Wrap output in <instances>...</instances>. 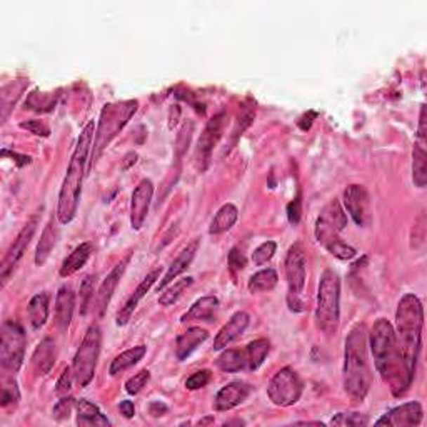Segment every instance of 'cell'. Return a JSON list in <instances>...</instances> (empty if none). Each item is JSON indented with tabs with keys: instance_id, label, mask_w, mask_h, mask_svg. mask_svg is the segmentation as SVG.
<instances>
[{
	"instance_id": "18",
	"label": "cell",
	"mask_w": 427,
	"mask_h": 427,
	"mask_svg": "<svg viewBox=\"0 0 427 427\" xmlns=\"http://www.w3.org/2000/svg\"><path fill=\"white\" fill-rule=\"evenodd\" d=\"M251 390L252 387L246 382H229L216 395V400H214L216 411H230V409L240 406L251 395Z\"/></svg>"
},
{
	"instance_id": "46",
	"label": "cell",
	"mask_w": 427,
	"mask_h": 427,
	"mask_svg": "<svg viewBox=\"0 0 427 427\" xmlns=\"http://www.w3.org/2000/svg\"><path fill=\"white\" fill-rule=\"evenodd\" d=\"M74 381H75V377H74L72 367H65L64 371H62V376L59 377V381H57V386H55L57 395H59V398H65V395L70 393V389H72Z\"/></svg>"
},
{
	"instance_id": "6",
	"label": "cell",
	"mask_w": 427,
	"mask_h": 427,
	"mask_svg": "<svg viewBox=\"0 0 427 427\" xmlns=\"http://www.w3.org/2000/svg\"><path fill=\"white\" fill-rule=\"evenodd\" d=\"M317 327L327 337L336 336L341 322V279L334 270H326L320 275L315 307Z\"/></svg>"
},
{
	"instance_id": "21",
	"label": "cell",
	"mask_w": 427,
	"mask_h": 427,
	"mask_svg": "<svg viewBox=\"0 0 427 427\" xmlns=\"http://www.w3.org/2000/svg\"><path fill=\"white\" fill-rule=\"evenodd\" d=\"M197 249H199V240L195 239L179 254V256H177V259L172 262L171 267H169L164 279L159 282V291L166 289L173 279H177L182 272H185V270L189 269V265L192 264L195 254H197Z\"/></svg>"
},
{
	"instance_id": "44",
	"label": "cell",
	"mask_w": 427,
	"mask_h": 427,
	"mask_svg": "<svg viewBox=\"0 0 427 427\" xmlns=\"http://www.w3.org/2000/svg\"><path fill=\"white\" fill-rule=\"evenodd\" d=\"M74 407H75V400L72 398H67L65 395V398H62L59 402L55 404V407H53V411H52L53 419L59 421V422L69 419Z\"/></svg>"
},
{
	"instance_id": "55",
	"label": "cell",
	"mask_w": 427,
	"mask_h": 427,
	"mask_svg": "<svg viewBox=\"0 0 427 427\" xmlns=\"http://www.w3.org/2000/svg\"><path fill=\"white\" fill-rule=\"evenodd\" d=\"M136 159H137V154L136 152H131V154H127L126 155V162H124V166H122V169H129L132 166V164H136Z\"/></svg>"
},
{
	"instance_id": "38",
	"label": "cell",
	"mask_w": 427,
	"mask_h": 427,
	"mask_svg": "<svg viewBox=\"0 0 427 427\" xmlns=\"http://www.w3.org/2000/svg\"><path fill=\"white\" fill-rule=\"evenodd\" d=\"M20 400V390L17 386L15 379H8L4 377L2 379V398H0V406L8 407V406H17Z\"/></svg>"
},
{
	"instance_id": "36",
	"label": "cell",
	"mask_w": 427,
	"mask_h": 427,
	"mask_svg": "<svg viewBox=\"0 0 427 427\" xmlns=\"http://www.w3.org/2000/svg\"><path fill=\"white\" fill-rule=\"evenodd\" d=\"M277 282H279L277 272H275L274 269H264L256 272L251 279H249L247 287L252 294L267 292V291H272V289L277 286Z\"/></svg>"
},
{
	"instance_id": "28",
	"label": "cell",
	"mask_w": 427,
	"mask_h": 427,
	"mask_svg": "<svg viewBox=\"0 0 427 427\" xmlns=\"http://www.w3.org/2000/svg\"><path fill=\"white\" fill-rule=\"evenodd\" d=\"M217 307H219V299L214 296H206L200 297L199 301H195L192 307L189 309V313L182 315V322H192V320H209L212 319V315L216 314Z\"/></svg>"
},
{
	"instance_id": "33",
	"label": "cell",
	"mask_w": 427,
	"mask_h": 427,
	"mask_svg": "<svg viewBox=\"0 0 427 427\" xmlns=\"http://www.w3.org/2000/svg\"><path fill=\"white\" fill-rule=\"evenodd\" d=\"M217 367L224 372H239L247 367V357L246 350L239 349H227L222 353L216 360Z\"/></svg>"
},
{
	"instance_id": "4",
	"label": "cell",
	"mask_w": 427,
	"mask_h": 427,
	"mask_svg": "<svg viewBox=\"0 0 427 427\" xmlns=\"http://www.w3.org/2000/svg\"><path fill=\"white\" fill-rule=\"evenodd\" d=\"M395 339L407 371L416 376L417 360L422 347V326H424V309L421 301L414 294H406L399 301L395 310Z\"/></svg>"
},
{
	"instance_id": "5",
	"label": "cell",
	"mask_w": 427,
	"mask_h": 427,
	"mask_svg": "<svg viewBox=\"0 0 427 427\" xmlns=\"http://www.w3.org/2000/svg\"><path fill=\"white\" fill-rule=\"evenodd\" d=\"M137 109H139V102L137 100H124L104 105V109L100 112L99 126L96 129V137H93L92 157L88 169L93 167V164L99 160L105 147L127 126V122L137 112Z\"/></svg>"
},
{
	"instance_id": "16",
	"label": "cell",
	"mask_w": 427,
	"mask_h": 427,
	"mask_svg": "<svg viewBox=\"0 0 427 427\" xmlns=\"http://www.w3.org/2000/svg\"><path fill=\"white\" fill-rule=\"evenodd\" d=\"M225 112H219L217 115L209 120L204 132L200 133V139L197 142V154L200 155V160L206 162V166L211 160V152L214 147L217 145V142L221 140L222 132H224L225 127Z\"/></svg>"
},
{
	"instance_id": "47",
	"label": "cell",
	"mask_w": 427,
	"mask_h": 427,
	"mask_svg": "<svg viewBox=\"0 0 427 427\" xmlns=\"http://www.w3.org/2000/svg\"><path fill=\"white\" fill-rule=\"evenodd\" d=\"M227 262H229V267H230V270H232V272H240V270L246 269V265H247L246 256H244L242 251H240V249H237V247L230 249L229 257H227Z\"/></svg>"
},
{
	"instance_id": "34",
	"label": "cell",
	"mask_w": 427,
	"mask_h": 427,
	"mask_svg": "<svg viewBox=\"0 0 427 427\" xmlns=\"http://www.w3.org/2000/svg\"><path fill=\"white\" fill-rule=\"evenodd\" d=\"M270 344L267 339H256L246 347V357H247V369L249 371H257L269 354Z\"/></svg>"
},
{
	"instance_id": "52",
	"label": "cell",
	"mask_w": 427,
	"mask_h": 427,
	"mask_svg": "<svg viewBox=\"0 0 427 427\" xmlns=\"http://www.w3.org/2000/svg\"><path fill=\"white\" fill-rule=\"evenodd\" d=\"M2 155H4V157H7V155H11L12 159H15L17 166H19V167L29 166V164L32 162V159H30L29 155H20V154H17V152H11V150H7V149H4V150H2Z\"/></svg>"
},
{
	"instance_id": "10",
	"label": "cell",
	"mask_w": 427,
	"mask_h": 427,
	"mask_svg": "<svg viewBox=\"0 0 427 427\" xmlns=\"http://www.w3.org/2000/svg\"><path fill=\"white\" fill-rule=\"evenodd\" d=\"M302 390V381L291 367L280 369L267 386V395L279 407H289L299 402Z\"/></svg>"
},
{
	"instance_id": "25",
	"label": "cell",
	"mask_w": 427,
	"mask_h": 427,
	"mask_svg": "<svg viewBox=\"0 0 427 427\" xmlns=\"http://www.w3.org/2000/svg\"><path fill=\"white\" fill-rule=\"evenodd\" d=\"M75 411H77V426H110V421L91 400H75Z\"/></svg>"
},
{
	"instance_id": "15",
	"label": "cell",
	"mask_w": 427,
	"mask_h": 427,
	"mask_svg": "<svg viewBox=\"0 0 427 427\" xmlns=\"http://www.w3.org/2000/svg\"><path fill=\"white\" fill-rule=\"evenodd\" d=\"M422 416H424V412H422V406L419 402H406L384 414L381 419L376 421V424L393 427L419 426L422 422Z\"/></svg>"
},
{
	"instance_id": "35",
	"label": "cell",
	"mask_w": 427,
	"mask_h": 427,
	"mask_svg": "<svg viewBox=\"0 0 427 427\" xmlns=\"http://www.w3.org/2000/svg\"><path fill=\"white\" fill-rule=\"evenodd\" d=\"M412 180L419 189H424L427 184V154L419 144L414 145L412 150Z\"/></svg>"
},
{
	"instance_id": "45",
	"label": "cell",
	"mask_w": 427,
	"mask_h": 427,
	"mask_svg": "<svg viewBox=\"0 0 427 427\" xmlns=\"http://www.w3.org/2000/svg\"><path fill=\"white\" fill-rule=\"evenodd\" d=\"M211 379H212L211 371L204 369V371H197V372H194L190 377H187L185 387L189 390L202 389V387H206L209 384V382H211Z\"/></svg>"
},
{
	"instance_id": "3",
	"label": "cell",
	"mask_w": 427,
	"mask_h": 427,
	"mask_svg": "<svg viewBox=\"0 0 427 427\" xmlns=\"http://www.w3.org/2000/svg\"><path fill=\"white\" fill-rule=\"evenodd\" d=\"M367 342L369 332L364 324H355L346 339L344 390L355 402H362L371 387Z\"/></svg>"
},
{
	"instance_id": "39",
	"label": "cell",
	"mask_w": 427,
	"mask_h": 427,
	"mask_svg": "<svg viewBox=\"0 0 427 427\" xmlns=\"http://www.w3.org/2000/svg\"><path fill=\"white\" fill-rule=\"evenodd\" d=\"M254 119H256V107L251 102L249 105H244L242 110H240L237 120H235V127H234V139L237 140L240 136H242L244 132L247 131L249 127H251V124L254 122Z\"/></svg>"
},
{
	"instance_id": "56",
	"label": "cell",
	"mask_w": 427,
	"mask_h": 427,
	"mask_svg": "<svg viewBox=\"0 0 427 427\" xmlns=\"http://www.w3.org/2000/svg\"><path fill=\"white\" fill-rule=\"evenodd\" d=\"M214 422V417H206V419L199 421V426H206V424H212Z\"/></svg>"
},
{
	"instance_id": "32",
	"label": "cell",
	"mask_w": 427,
	"mask_h": 427,
	"mask_svg": "<svg viewBox=\"0 0 427 427\" xmlns=\"http://www.w3.org/2000/svg\"><path fill=\"white\" fill-rule=\"evenodd\" d=\"M319 219L339 234L347 227V214L344 212V209H342L341 202L337 199L331 200V202L322 209Z\"/></svg>"
},
{
	"instance_id": "11",
	"label": "cell",
	"mask_w": 427,
	"mask_h": 427,
	"mask_svg": "<svg viewBox=\"0 0 427 427\" xmlns=\"http://www.w3.org/2000/svg\"><path fill=\"white\" fill-rule=\"evenodd\" d=\"M37 225H39V216H34L32 219L24 225V229L20 230L19 235H17L15 240H13L11 249L7 251L6 257H4L2 261V265H0V280H2V286H6L8 277L13 274L15 267L19 265L20 259L24 257L27 247H29L30 240H32L35 230H37Z\"/></svg>"
},
{
	"instance_id": "19",
	"label": "cell",
	"mask_w": 427,
	"mask_h": 427,
	"mask_svg": "<svg viewBox=\"0 0 427 427\" xmlns=\"http://www.w3.org/2000/svg\"><path fill=\"white\" fill-rule=\"evenodd\" d=\"M159 269H154L152 272L147 274V277L142 280V282L137 286L136 291L131 294V297L126 301V304L120 307V310L117 313V317H115V322H117V326H126V324L131 320L133 310L137 309V306H139V302L144 299L145 294L150 291V287L154 286L155 282L159 280Z\"/></svg>"
},
{
	"instance_id": "27",
	"label": "cell",
	"mask_w": 427,
	"mask_h": 427,
	"mask_svg": "<svg viewBox=\"0 0 427 427\" xmlns=\"http://www.w3.org/2000/svg\"><path fill=\"white\" fill-rule=\"evenodd\" d=\"M48 302H51V296H48L47 292L35 294L29 302L27 313H29V320L35 331L46 326L48 319Z\"/></svg>"
},
{
	"instance_id": "7",
	"label": "cell",
	"mask_w": 427,
	"mask_h": 427,
	"mask_svg": "<svg viewBox=\"0 0 427 427\" xmlns=\"http://www.w3.org/2000/svg\"><path fill=\"white\" fill-rule=\"evenodd\" d=\"M102 346V332L99 326H91L87 329L86 337H84L82 344L77 349V354L74 357L72 371L75 382L80 387H86L91 384V381L96 376L97 362H99Z\"/></svg>"
},
{
	"instance_id": "41",
	"label": "cell",
	"mask_w": 427,
	"mask_h": 427,
	"mask_svg": "<svg viewBox=\"0 0 427 427\" xmlns=\"http://www.w3.org/2000/svg\"><path fill=\"white\" fill-rule=\"evenodd\" d=\"M275 249H277V244L274 240H267V242H262L259 247L256 249L252 254V262L256 265H262L265 262H269L274 257Z\"/></svg>"
},
{
	"instance_id": "13",
	"label": "cell",
	"mask_w": 427,
	"mask_h": 427,
	"mask_svg": "<svg viewBox=\"0 0 427 427\" xmlns=\"http://www.w3.org/2000/svg\"><path fill=\"white\" fill-rule=\"evenodd\" d=\"M315 239L329 254H332L334 257L341 261H350L355 257V249L349 244H346L344 240L339 237V232L331 229L327 224H324L322 221L317 219L315 222Z\"/></svg>"
},
{
	"instance_id": "14",
	"label": "cell",
	"mask_w": 427,
	"mask_h": 427,
	"mask_svg": "<svg viewBox=\"0 0 427 427\" xmlns=\"http://www.w3.org/2000/svg\"><path fill=\"white\" fill-rule=\"evenodd\" d=\"M154 195V184L150 179H142L133 189L131 199V225L133 230H140L149 214L150 200Z\"/></svg>"
},
{
	"instance_id": "49",
	"label": "cell",
	"mask_w": 427,
	"mask_h": 427,
	"mask_svg": "<svg viewBox=\"0 0 427 427\" xmlns=\"http://www.w3.org/2000/svg\"><path fill=\"white\" fill-rule=\"evenodd\" d=\"M301 214H302V202H301V195H297V197L294 199L292 202L287 206V219H289V222H291L292 225L299 224Z\"/></svg>"
},
{
	"instance_id": "50",
	"label": "cell",
	"mask_w": 427,
	"mask_h": 427,
	"mask_svg": "<svg viewBox=\"0 0 427 427\" xmlns=\"http://www.w3.org/2000/svg\"><path fill=\"white\" fill-rule=\"evenodd\" d=\"M190 132H192V124H189V127L184 126V129H182V131H180L179 139H177V150H179V155L184 154L185 147L189 145Z\"/></svg>"
},
{
	"instance_id": "22",
	"label": "cell",
	"mask_w": 427,
	"mask_h": 427,
	"mask_svg": "<svg viewBox=\"0 0 427 427\" xmlns=\"http://www.w3.org/2000/svg\"><path fill=\"white\" fill-rule=\"evenodd\" d=\"M209 332L206 329L200 327H190L185 332H182L176 341V355L179 360H185L190 354L194 353L197 347L207 341Z\"/></svg>"
},
{
	"instance_id": "1",
	"label": "cell",
	"mask_w": 427,
	"mask_h": 427,
	"mask_svg": "<svg viewBox=\"0 0 427 427\" xmlns=\"http://www.w3.org/2000/svg\"><path fill=\"white\" fill-rule=\"evenodd\" d=\"M369 342L377 372L389 384L395 398H399L411 387L414 376L407 371L400 355L393 324L387 319H377L369 334Z\"/></svg>"
},
{
	"instance_id": "26",
	"label": "cell",
	"mask_w": 427,
	"mask_h": 427,
	"mask_svg": "<svg viewBox=\"0 0 427 427\" xmlns=\"http://www.w3.org/2000/svg\"><path fill=\"white\" fill-rule=\"evenodd\" d=\"M93 251V246L91 242H84L77 246L72 251L67 259L62 262L60 267V275L62 277H70V275H74L77 270L82 269L84 265L87 264V261L91 259Z\"/></svg>"
},
{
	"instance_id": "51",
	"label": "cell",
	"mask_w": 427,
	"mask_h": 427,
	"mask_svg": "<svg viewBox=\"0 0 427 427\" xmlns=\"http://www.w3.org/2000/svg\"><path fill=\"white\" fill-rule=\"evenodd\" d=\"M417 139H419V145L424 147L426 142V105H421V117H419V131H417Z\"/></svg>"
},
{
	"instance_id": "57",
	"label": "cell",
	"mask_w": 427,
	"mask_h": 427,
	"mask_svg": "<svg viewBox=\"0 0 427 427\" xmlns=\"http://www.w3.org/2000/svg\"><path fill=\"white\" fill-rule=\"evenodd\" d=\"M230 424H239V426H242V424H246V422H244V421H229V422H225L224 426H230Z\"/></svg>"
},
{
	"instance_id": "29",
	"label": "cell",
	"mask_w": 427,
	"mask_h": 427,
	"mask_svg": "<svg viewBox=\"0 0 427 427\" xmlns=\"http://www.w3.org/2000/svg\"><path fill=\"white\" fill-rule=\"evenodd\" d=\"M57 239H59V229H57L55 224H53V221H51L46 225V229H44L42 235H40L37 251H35V264L37 265L46 264L48 256H51L52 249L55 247Z\"/></svg>"
},
{
	"instance_id": "23",
	"label": "cell",
	"mask_w": 427,
	"mask_h": 427,
	"mask_svg": "<svg viewBox=\"0 0 427 427\" xmlns=\"http://www.w3.org/2000/svg\"><path fill=\"white\" fill-rule=\"evenodd\" d=\"M75 309V296L70 287H60L55 297V320L60 331H67L70 326Z\"/></svg>"
},
{
	"instance_id": "42",
	"label": "cell",
	"mask_w": 427,
	"mask_h": 427,
	"mask_svg": "<svg viewBox=\"0 0 427 427\" xmlns=\"http://www.w3.org/2000/svg\"><path fill=\"white\" fill-rule=\"evenodd\" d=\"M93 299V275H87L80 286V314L86 315Z\"/></svg>"
},
{
	"instance_id": "12",
	"label": "cell",
	"mask_w": 427,
	"mask_h": 427,
	"mask_svg": "<svg viewBox=\"0 0 427 427\" xmlns=\"http://www.w3.org/2000/svg\"><path fill=\"white\" fill-rule=\"evenodd\" d=\"M344 206L359 227H367L371 224V200H369L366 187L359 184L347 185L344 190Z\"/></svg>"
},
{
	"instance_id": "37",
	"label": "cell",
	"mask_w": 427,
	"mask_h": 427,
	"mask_svg": "<svg viewBox=\"0 0 427 427\" xmlns=\"http://www.w3.org/2000/svg\"><path fill=\"white\" fill-rule=\"evenodd\" d=\"M194 279L192 277H184L180 280H177V282H173L172 286H167L166 289H162V292H160L159 297V304L162 307H169L172 304H176L177 301H179V297L184 294L185 289H189L192 286Z\"/></svg>"
},
{
	"instance_id": "2",
	"label": "cell",
	"mask_w": 427,
	"mask_h": 427,
	"mask_svg": "<svg viewBox=\"0 0 427 427\" xmlns=\"http://www.w3.org/2000/svg\"><path fill=\"white\" fill-rule=\"evenodd\" d=\"M93 133H96L93 122H88L79 136L77 145H75L72 159H70L69 169H67L59 192L57 219H59L60 224L72 222L75 214H77L80 194H82V182L84 176H86V164L88 160V154L92 152L93 137H96Z\"/></svg>"
},
{
	"instance_id": "48",
	"label": "cell",
	"mask_w": 427,
	"mask_h": 427,
	"mask_svg": "<svg viewBox=\"0 0 427 427\" xmlns=\"http://www.w3.org/2000/svg\"><path fill=\"white\" fill-rule=\"evenodd\" d=\"M20 127L39 137L51 136V129H48L47 124H44L42 120H24V122H20Z\"/></svg>"
},
{
	"instance_id": "17",
	"label": "cell",
	"mask_w": 427,
	"mask_h": 427,
	"mask_svg": "<svg viewBox=\"0 0 427 427\" xmlns=\"http://www.w3.org/2000/svg\"><path fill=\"white\" fill-rule=\"evenodd\" d=\"M249 322H251V317H249L247 313H244V310H239V313H235L232 317L227 320V324L222 326V329L219 332H217L216 339H214V350H224L225 347H229V344H232V342L240 337L246 331Z\"/></svg>"
},
{
	"instance_id": "24",
	"label": "cell",
	"mask_w": 427,
	"mask_h": 427,
	"mask_svg": "<svg viewBox=\"0 0 427 427\" xmlns=\"http://www.w3.org/2000/svg\"><path fill=\"white\" fill-rule=\"evenodd\" d=\"M55 364V344L52 339H44L35 347L32 354V366L39 376H47Z\"/></svg>"
},
{
	"instance_id": "8",
	"label": "cell",
	"mask_w": 427,
	"mask_h": 427,
	"mask_svg": "<svg viewBox=\"0 0 427 427\" xmlns=\"http://www.w3.org/2000/svg\"><path fill=\"white\" fill-rule=\"evenodd\" d=\"M307 262L304 247L299 242L287 251L286 256V279H287V304L292 313H304V301L301 299L302 291L306 286Z\"/></svg>"
},
{
	"instance_id": "31",
	"label": "cell",
	"mask_w": 427,
	"mask_h": 427,
	"mask_svg": "<svg viewBox=\"0 0 427 427\" xmlns=\"http://www.w3.org/2000/svg\"><path fill=\"white\" fill-rule=\"evenodd\" d=\"M147 353V347L145 346H137L132 347V349L124 350L122 354H119L117 357L112 360V364H110V376H117V374H122L124 371H127V369H131L136 366L139 360H142Z\"/></svg>"
},
{
	"instance_id": "40",
	"label": "cell",
	"mask_w": 427,
	"mask_h": 427,
	"mask_svg": "<svg viewBox=\"0 0 427 427\" xmlns=\"http://www.w3.org/2000/svg\"><path fill=\"white\" fill-rule=\"evenodd\" d=\"M332 426H349V427H360L367 426L369 419L364 414L359 412H341L336 417H332Z\"/></svg>"
},
{
	"instance_id": "53",
	"label": "cell",
	"mask_w": 427,
	"mask_h": 427,
	"mask_svg": "<svg viewBox=\"0 0 427 427\" xmlns=\"http://www.w3.org/2000/svg\"><path fill=\"white\" fill-rule=\"evenodd\" d=\"M166 412H167V406L164 402H160V400H154V402H150L149 414L152 417H160V416H164Z\"/></svg>"
},
{
	"instance_id": "30",
	"label": "cell",
	"mask_w": 427,
	"mask_h": 427,
	"mask_svg": "<svg viewBox=\"0 0 427 427\" xmlns=\"http://www.w3.org/2000/svg\"><path fill=\"white\" fill-rule=\"evenodd\" d=\"M239 211L234 204H224L219 211H217L216 216L211 222V227H209V232L217 235L222 232H227L229 229H232L235 222H237Z\"/></svg>"
},
{
	"instance_id": "43",
	"label": "cell",
	"mask_w": 427,
	"mask_h": 427,
	"mask_svg": "<svg viewBox=\"0 0 427 427\" xmlns=\"http://www.w3.org/2000/svg\"><path fill=\"white\" fill-rule=\"evenodd\" d=\"M149 381H150V372L147 371V369H144V371L137 372L136 376L131 377V379L126 382V390L131 395H137L142 389H144Z\"/></svg>"
},
{
	"instance_id": "9",
	"label": "cell",
	"mask_w": 427,
	"mask_h": 427,
	"mask_svg": "<svg viewBox=\"0 0 427 427\" xmlns=\"http://www.w3.org/2000/svg\"><path fill=\"white\" fill-rule=\"evenodd\" d=\"M25 332L19 324L7 320L2 326V341H0V362L7 371L17 372L24 364L25 354Z\"/></svg>"
},
{
	"instance_id": "54",
	"label": "cell",
	"mask_w": 427,
	"mask_h": 427,
	"mask_svg": "<svg viewBox=\"0 0 427 427\" xmlns=\"http://www.w3.org/2000/svg\"><path fill=\"white\" fill-rule=\"evenodd\" d=\"M120 414H122L124 417H127V419L133 417V414H136V407H133L132 400H122V402H120Z\"/></svg>"
},
{
	"instance_id": "20",
	"label": "cell",
	"mask_w": 427,
	"mask_h": 427,
	"mask_svg": "<svg viewBox=\"0 0 427 427\" xmlns=\"http://www.w3.org/2000/svg\"><path fill=\"white\" fill-rule=\"evenodd\" d=\"M127 262H129V259H124L122 262H119V264L115 265L114 269L109 272V275L104 279V282L100 284L99 292H97V297H96L97 314H99L100 317L105 314L107 306L110 304V299H112L115 289H117L120 279H122L124 272H126Z\"/></svg>"
}]
</instances>
